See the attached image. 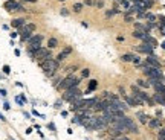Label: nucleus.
<instances>
[{"instance_id":"f704fd0d","label":"nucleus","mask_w":165,"mask_h":140,"mask_svg":"<svg viewBox=\"0 0 165 140\" xmlns=\"http://www.w3.org/2000/svg\"><path fill=\"white\" fill-rule=\"evenodd\" d=\"M60 14H61V15H64V17H66V15H69V11H67V8H61Z\"/></svg>"},{"instance_id":"7c9ffc66","label":"nucleus","mask_w":165,"mask_h":140,"mask_svg":"<svg viewBox=\"0 0 165 140\" xmlns=\"http://www.w3.org/2000/svg\"><path fill=\"white\" fill-rule=\"evenodd\" d=\"M119 3H121V6H124L125 9L130 8V0H122V2H119Z\"/></svg>"},{"instance_id":"412c9836","label":"nucleus","mask_w":165,"mask_h":140,"mask_svg":"<svg viewBox=\"0 0 165 140\" xmlns=\"http://www.w3.org/2000/svg\"><path fill=\"white\" fill-rule=\"evenodd\" d=\"M138 120H139L142 125H145V123H148V116L144 114V113H138Z\"/></svg>"},{"instance_id":"4c0bfd02","label":"nucleus","mask_w":165,"mask_h":140,"mask_svg":"<svg viewBox=\"0 0 165 140\" xmlns=\"http://www.w3.org/2000/svg\"><path fill=\"white\" fill-rule=\"evenodd\" d=\"M95 6H96V8H102L104 5H102V2H96V3H95Z\"/></svg>"},{"instance_id":"72a5a7b5","label":"nucleus","mask_w":165,"mask_h":140,"mask_svg":"<svg viewBox=\"0 0 165 140\" xmlns=\"http://www.w3.org/2000/svg\"><path fill=\"white\" fill-rule=\"evenodd\" d=\"M131 63H135V64H136V66H139V64H141V58H139V56H136V55H135V56H133V61H131Z\"/></svg>"},{"instance_id":"dca6fc26","label":"nucleus","mask_w":165,"mask_h":140,"mask_svg":"<svg viewBox=\"0 0 165 140\" xmlns=\"http://www.w3.org/2000/svg\"><path fill=\"white\" fill-rule=\"evenodd\" d=\"M153 87H154L156 93H160V94L165 96V84H163V82H159V84H156V85H153Z\"/></svg>"},{"instance_id":"f8f14e48","label":"nucleus","mask_w":165,"mask_h":140,"mask_svg":"<svg viewBox=\"0 0 165 140\" xmlns=\"http://www.w3.org/2000/svg\"><path fill=\"white\" fill-rule=\"evenodd\" d=\"M35 31V25L34 23H28V25H25L23 28H20V32H34Z\"/></svg>"},{"instance_id":"ddd939ff","label":"nucleus","mask_w":165,"mask_h":140,"mask_svg":"<svg viewBox=\"0 0 165 140\" xmlns=\"http://www.w3.org/2000/svg\"><path fill=\"white\" fill-rule=\"evenodd\" d=\"M142 43H147V44H150L151 47H156V46H157V41H156V38H153V37H150V35H147V37L142 40Z\"/></svg>"},{"instance_id":"c85d7f7f","label":"nucleus","mask_w":165,"mask_h":140,"mask_svg":"<svg viewBox=\"0 0 165 140\" xmlns=\"http://www.w3.org/2000/svg\"><path fill=\"white\" fill-rule=\"evenodd\" d=\"M157 138H159V140H165V128H162V129L157 132Z\"/></svg>"},{"instance_id":"5701e85b","label":"nucleus","mask_w":165,"mask_h":140,"mask_svg":"<svg viewBox=\"0 0 165 140\" xmlns=\"http://www.w3.org/2000/svg\"><path fill=\"white\" fill-rule=\"evenodd\" d=\"M133 56H135V55H131V53H124V55L121 56V61H124V63H131V61H133Z\"/></svg>"},{"instance_id":"c03bdc74","label":"nucleus","mask_w":165,"mask_h":140,"mask_svg":"<svg viewBox=\"0 0 165 140\" xmlns=\"http://www.w3.org/2000/svg\"><path fill=\"white\" fill-rule=\"evenodd\" d=\"M17 35H19V32H13V34H11V37H13V38H16Z\"/></svg>"},{"instance_id":"9b49d317","label":"nucleus","mask_w":165,"mask_h":140,"mask_svg":"<svg viewBox=\"0 0 165 140\" xmlns=\"http://www.w3.org/2000/svg\"><path fill=\"white\" fill-rule=\"evenodd\" d=\"M25 25H26V20H25V19H14V20L11 22V26L16 28V29H20V28H23Z\"/></svg>"},{"instance_id":"473e14b6","label":"nucleus","mask_w":165,"mask_h":140,"mask_svg":"<svg viewBox=\"0 0 165 140\" xmlns=\"http://www.w3.org/2000/svg\"><path fill=\"white\" fill-rule=\"evenodd\" d=\"M118 91L121 93V96H122V97H125V96H128V94L125 93V90H124V87H118Z\"/></svg>"},{"instance_id":"f257e3e1","label":"nucleus","mask_w":165,"mask_h":140,"mask_svg":"<svg viewBox=\"0 0 165 140\" xmlns=\"http://www.w3.org/2000/svg\"><path fill=\"white\" fill-rule=\"evenodd\" d=\"M38 64H40V67H41V70L45 72L46 76H54L57 73L58 67H60V63L57 60H52V58L51 60H45V61H41Z\"/></svg>"},{"instance_id":"2f4dec72","label":"nucleus","mask_w":165,"mask_h":140,"mask_svg":"<svg viewBox=\"0 0 165 140\" xmlns=\"http://www.w3.org/2000/svg\"><path fill=\"white\" fill-rule=\"evenodd\" d=\"M75 70H77V66H70V67H67V69H66V72H67V73H70V75H72Z\"/></svg>"},{"instance_id":"79ce46f5","label":"nucleus","mask_w":165,"mask_h":140,"mask_svg":"<svg viewBox=\"0 0 165 140\" xmlns=\"http://www.w3.org/2000/svg\"><path fill=\"white\" fill-rule=\"evenodd\" d=\"M55 108H61V102H55Z\"/></svg>"},{"instance_id":"ea45409f","label":"nucleus","mask_w":165,"mask_h":140,"mask_svg":"<svg viewBox=\"0 0 165 140\" xmlns=\"http://www.w3.org/2000/svg\"><path fill=\"white\" fill-rule=\"evenodd\" d=\"M118 140H130V138L125 137V135H121V137H118Z\"/></svg>"},{"instance_id":"b1692460","label":"nucleus","mask_w":165,"mask_h":140,"mask_svg":"<svg viewBox=\"0 0 165 140\" xmlns=\"http://www.w3.org/2000/svg\"><path fill=\"white\" fill-rule=\"evenodd\" d=\"M136 84H138V87H141V88H148V87H150V84H148L147 81H144V79H138Z\"/></svg>"},{"instance_id":"de8ad7c7","label":"nucleus","mask_w":165,"mask_h":140,"mask_svg":"<svg viewBox=\"0 0 165 140\" xmlns=\"http://www.w3.org/2000/svg\"><path fill=\"white\" fill-rule=\"evenodd\" d=\"M60 2H64V0H60Z\"/></svg>"},{"instance_id":"c9c22d12","label":"nucleus","mask_w":165,"mask_h":140,"mask_svg":"<svg viewBox=\"0 0 165 140\" xmlns=\"http://www.w3.org/2000/svg\"><path fill=\"white\" fill-rule=\"evenodd\" d=\"M3 73H6V75H9V73H11V69H9V66H3Z\"/></svg>"},{"instance_id":"6ab92c4d","label":"nucleus","mask_w":165,"mask_h":140,"mask_svg":"<svg viewBox=\"0 0 165 140\" xmlns=\"http://www.w3.org/2000/svg\"><path fill=\"white\" fill-rule=\"evenodd\" d=\"M148 126L153 128V129H154V128H159V126H160V120H159V119H150V120H148Z\"/></svg>"},{"instance_id":"f3484780","label":"nucleus","mask_w":165,"mask_h":140,"mask_svg":"<svg viewBox=\"0 0 165 140\" xmlns=\"http://www.w3.org/2000/svg\"><path fill=\"white\" fill-rule=\"evenodd\" d=\"M57 46H58V40H57V38L52 37V38L48 40V49H49V50H51V49H55Z\"/></svg>"},{"instance_id":"cd10ccee","label":"nucleus","mask_w":165,"mask_h":140,"mask_svg":"<svg viewBox=\"0 0 165 140\" xmlns=\"http://www.w3.org/2000/svg\"><path fill=\"white\" fill-rule=\"evenodd\" d=\"M89 75H90V70L89 69H83L81 70V79L83 78H89Z\"/></svg>"},{"instance_id":"20e7f679","label":"nucleus","mask_w":165,"mask_h":140,"mask_svg":"<svg viewBox=\"0 0 165 140\" xmlns=\"http://www.w3.org/2000/svg\"><path fill=\"white\" fill-rule=\"evenodd\" d=\"M86 129H89V131H101V129H106L107 126L99 120V117L98 116H90V119H89V123L84 126Z\"/></svg>"},{"instance_id":"a211bd4d","label":"nucleus","mask_w":165,"mask_h":140,"mask_svg":"<svg viewBox=\"0 0 165 140\" xmlns=\"http://www.w3.org/2000/svg\"><path fill=\"white\" fill-rule=\"evenodd\" d=\"M131 35H133L135 38H139V40H144V38H145V37H147L148 34H147V32H144V31H135V32H133Z\"/></svg>"},{"instance_id":"e433bc0d","label":"nucleus","mask_w":165,"mask_h":140,"mask_svg":"<svg viewBox=\"0 0 165 140\" xmlns=\"http://www.w3.org/2000/svg\"><path fill=\"white\" fill-rule=\"evenodd\" d=\"M84 3H86V5H89V6H93V5H95V3L92 2V0H86V2H84Z\"/></svg>"},{"instance_id":"39448f33","label":"nucleus","mask_w":165,"mask_h":140,"mask_svg":"<svg viewBox=\"0 0 165 140\" xmlns=\"http://www.w3.org/2000/svg\"><path fill=\"white\" fill-rule=\"evenodd\" d=\"M51 58H52L51 50H49V49H45V47H40V49L37 50V53L34 55V60H37L38 63H41V61H45V60H51Z\"/></svg>"},{"instance_id":"aec40b11","label":"nucleus","mask_w":165,"mask_h":140,"mask_svg":"<svg viewBox=\"0 0 165 140\" xmlns=\"http://www.w3.org/2000/svg\"><path fill=\"white\" fill-rule=\"evenodd\" d=\"M96 87H98V81H96V79H90V81H89V88H87L86 93H90V91L95 90Z\"/></svg>"},{"instance_id":"7ed1b4c3","label":"nucleus","mask_w":165,"mask_h":140,"mask_svg":"<svg viewBox=\"0 0 165 140\" xmlns=\"http://www.w3.org/2000/svg\"><path fill=\"white\" fill-rule=\"evenodd\" d=\"M80 97H81V91L78 90V87H72V88L64 90V93H63V96H61L63 101L70 102V104H74V102H75L77 99H80Z\"/></svg>"},{"instance_id":"4468645a","label":"nucleus","mask_w":165,"mask_h":140,"mask_svg":"<svg viewBox=\"0 0 165 140\" xmlns=\"http://www.w3.org/2000/svg\"><path fill=\"white\" fill-rule=\"evenodd\" d=\"M153 101H154V102H157V104H160V105H165V96H163V94H160V93L153 94Z\"/></svg>"},{"instance_id":"c756f323","label":"nucleus","mask_w":165,"mask_h":140,"mask_svg":"<svg viewBox=\"0 0 165 140\" xmlns=\"http://www.w3.org/2000/svg\"><path fill=\"white\" fill-rule=\"evenodd\" d=\"M124 22H125V23H133V17H131L130 14H125V15H124Z\"/></svg>"},{"instance_id":"393cba45","label":"nucleus","mask_w":165,"mask_h":140,"mask_svg":"<svg viewBox=\"0 0 165 140\" xmlns=\"http://www.w3.org/2000/svg\"><path fill=\"white\" fill-rule=\"evenodd\" d=\"M83 8H84V3H75V5L72 6V9H74L75 12H81Z\"/></svg>"},{"instance_id":"37998d69","label":"nucleus","mask_w":165,"mask_h":140,"mask_svg":"<svg viewBox=\"0 0 165 140\" xmlns=\"http://www.w3.org/2000/svg\"><path fill=\"white\" fill-rule=\"evenodd\" d=\"M3 108H5V110H9L11 107H9V104H8V102H5V107H3Z\"/></svg>"},{"instance_id":"0eeeda50","label":"nucleus","mask_w":165,"mask_h":140,"mask_svg":"<svg viewBox=\"0 0 165 140\" xmlns=\"http://www.w3.org/2000/svg\"><path fill=\"white\" fill-rule=\"evenodd\" d=\"M43 35L41 34H35V35H32L29 40H28V43H29V46H41V41H43Z\"/></svg>"},{"instance_id":"9d476101","label":"nucleus","mask_w":165,"mask_h":140,"mask_svg":"<svg viewBox=\"0 0 165 140\" xmlns=\"http://www.w3.org/2000/svg\"><path fill=\"white\" fill-rule=\"evenodd\" d=\"M125 125H127V129H128V132H133V134H138V132H139V129H138L136 123L133 122V119L127 117V119H125Z\"/></svg>"},{"instance_id":"bb28decb","label":"nucleus","mask_w":165,"mask_h":140,"mask_svg":"<svg viewBox=\"0 0 165 140\" xmlns=\"http://www.w3.org/2000/svg\"><path fill=\"white\" fill-rule=\"evenodd\" d=\"M145 19L148 20V23H154V20H156V15L148 12V14H145Z\"/></svg>"},{"instance_id":"58836bf2","label":"nucleus","mask_w":165,"mask_h":140,"mask_svg":"<svg viewBox=\"0 0 165 140\" xmlns=\"http://www.w3.org/2000/svg\"><path fill=\"white\" fill-rule=\"evenodd\" d=\"M160 34L165 37V26H160Z\"/></svg>"},{"instance_id":"a878e982","label":"nucleus","mask_w":165,"mask_h":140,"mask_svg":"<svg viewBox=\"0 0 165 140\" xmlns=\"http://www.w3.org/2000/svg\"><path fill=\"white\" fill-rule=\"evenodd\" d=\"M135 31H144V32H147L145 25H142V23H135ZM147 34H148V32H147Z\"/></svg>"},{"instance_id":"a19ab883","label":"nucleus","mask_w":165,"mask_h":140,"mask_svg":"<svg viewBox=\"0 0 165 140\" xmlns=\"http://www.w3.org/2000/svg\"><path fill=\"white\" fill-rule=\"evenodd\" d=\"M0 94H2V96H6V90H3V88H0Z\"/></svg>"},{"instance_id":"6e6552de","label":"nucleus","mask_w":165,"mask_h":140,"mask_svg":"<svg viewBox=\"0 0 165 140\" xmlns=\"http://www.w3.org/2000/svg\"><path fill=\"white\" fill-rule=\"evenodd\" d=\"M153 50H154V47H151V46L147 44V43H142V44L138 46V52L145 53V55H153Z\"/></svg>"},{"instance_id":"423d86ee","label":"nucleus","mask_w":165,"mask_h":140,"mask_svg":"<svg viewBox=\"0 0 165 140\" xmlns=\"http://www.w3.org/2000/svg\"><path fill=\"white\" fill-rule=\"evenodd\" d=\"M3 6H5V9H6V11L13 12V11H19L22 5H20V3H17L16 0H8V2H6ZM19 12H20V11H19Z\"/></svg>"},{"instance_id":"f03ea898","label":"nucleus","mask_w":165,"mask_h":140,"mask_svg":"<svg viewBox=\"0 0 165 140\" xmlns=\"http://www.w3.org/2000/svg\"><path fill=\"white\" fill-rule=\"evenodd\" d=\"M80 82H81V78H75V76H72V75H69V76H66L64 79H61V82L58 84V90H67V88H72V87H78L80 85Z\"/></svg>"},{"instance_id":"a18cd8bd","label":"nucleus","mask_w":165,"mask_h":140,"mask_svg":"<svg viewBox=\"0 0 165 140\" xmlns=\"http://www.w3.org/2000/svg\"><path fill=\"white\" fill-rule=\"evenodd\" d=\"M131 2H138V0H131Z\"/></svg>"},{"instance_id":"2eb2a0df","label":"nucleus","mask_w":165,"mask_h":140,"mask_svg":"<svg viewBox=\"0 0 165 140\" xmlns=\"http://www.w3.org/2000/svg\"><path fill=\"white\" fill-rule=\"evenodd\" d=\"M124 99H125V104H127V105H130V107H138V105H139V104H138V101H136L133 96H125Z\"/></svg>"},{"instance_id":"1a4fd4ad","label":"nucleus","mask_w":165,"mask_h":140,"mask_svg":"<svg viewBox=\"0 0 165 140\" xmlns=\"http://www.w3.org/2000/svg\"><path fill=\"white\" fill-rule=\"evenodd\" d=\"M145 63L150 66V67H154V69H160V63L157 61V58L154 55H148L145 58Z\"/></svg>"},{"instance_id":"4be33fe9","label":"nucleus","mask_w":165,"mask_h":140,"mask_svg":"<svg viewBox=\"0 0 165 140\" xmlns=\"http://www.w3.org/2000/svg\"><path fill=\"white\" fill-rule=\"evenodd\" d=\"M67 56H69V53H67L66 50H63V52H60V53L57 55V58H55V60H57L58 63H61V61H64V60H66Z\"/></svg>"},{"instance_id":"49530a36","label":"nucleus","mask_w":165,"mask_h":140,"mask_svg":"<svg viewBox=\"0 0 165 140\" xmlns=\"http://www.w3.org/2000/svg\"><path fill=\"white\" fill-rule=\"evenodd\" d=\"M118 2H122V0H118Z\"/></svg>"}]
</instances>
